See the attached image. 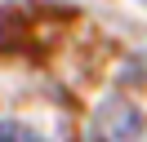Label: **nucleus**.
<instances>
[{
    "mask_svg": "<svg viewBox=\"0 0 147 142\" xmlns=\"http://www.w3.org/2000/svg\"><path fill=\"white\" fill-rule=\"evenodd\" d=\"M143 133V115L125 98H107L94 115V142H138Z\"/></svg>",
    "mask_w": 147,
    "mask_h": 142,
    "instance_id": "obj_1",
    "label": "nucleus"
},
{
    "mask_svg": "<svg viewBox=\"0 0 147 142\" xmlns=\"http://www.w3.org/2000/svg\"><path fill=\"white\" fill-rule=\"evenodd\" d=\"M0 142H49V138H40L31 124H22V120H0Z\"/></svg>",
    "mask_w": 147,
    "mask_h": 142,
    "instance_id": "obj_2",
    "label": "nucleus"
}]
</instances>
